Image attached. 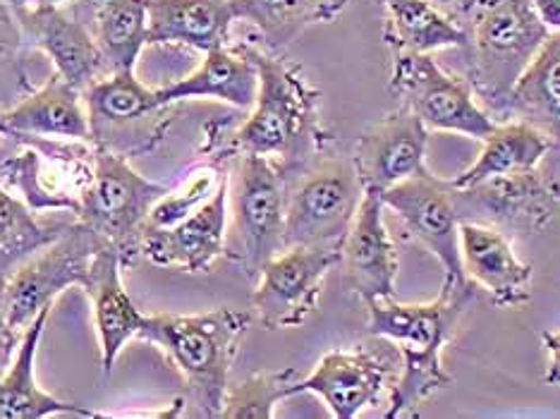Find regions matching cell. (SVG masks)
Masks as SVG:
<instances>
[{"mask_svg":"<svg viewBox=\"0 0 560 419\" xmlns=\"http://www.w3.org/2000/svg\"><path fill=\"white\" fill-rule=\"evenodd\" d=\"M225 175H219L213 171H201L199 175H195L180 193H165L154 207H151V213L147 219V225L151 228H171L175 223H180L183 219H187L189 213L197 211L203 201H207L219 185L223 183Z\"/></svg>","mask_w":560,"mask_h":419,"instance_id":"obj_32","label":"cell"},{"mask_svg":"<svg viewBox=\"0 0 560 419\" xmlns=\"http://www.w3.org/2000/svg\"><path fill=\"white\" fill-rule=\"evenodd\" d=\"M122 249L113 243H104L89 264L84 290L92 300L94 326L101 346V364L104 374H110L120 352L132 338H139L144 314L137 310L130 293L122 286Z\"/></svg>","mask_w":560,"mask_h":419,"instance_id":"obj_19","label":"cell"},{"mask_svg":"<svg viewBox=\"0 0 560 419\" xmlns=\"http://www.w3.org/2000/svg\"><path fill=\"white\" fill-rule=\"evenodd\" d=\"M472 302L475 283L469 278H443L441 293L431 302L402 304L393 298L366 304L369 334L390 340L402 360V370L388 396L386 419L415 415L419 405L451 386L443 350Z\"/></svg>","mask_w":560,"mask_h":419,"instance_id":"obj_1","label":"cell"},{"mask_svg":"<svg viewBox=\"0 0 560 419\" xmlns=\"http://www.w3.org/2000/svg\"><path fill=\"white\" fill-rule=\"evenodd\" d=\"M556 189H558V197H560V181L556 183Z\"/></svg>","mask_w":560,"mask_h":419,"instance_id":"obj_37","label":"cell"},{"mask_svg":"<svg viewBox=\"0 0 560 419\" xmlns=\"http://www.w3.org/2000/svg\"><path fill=\"white\" fill-rule=\"evenodd\" d=\"M147 42L189 46L201 54L231 46V0H147Z\"/></svg>","mask_w":560,"mask_h":419,"instance_id":"obj_22","label":"cell"},{"mask_svg":"<svg viewBox=\"0 0 560 419\" xmlns=\"http://www.w3.org/2000/svg\"><path fill=\"white\" fill-rule=\"evenodd\" d=\"M50 310H54V304L44 307L36 314V319L24 328L10 364L0 372V419H46L56 415L96 417V412L84 410L78 403H66L50 396L36 384V354H39Z\"/></svg>","mask_w":560,"mask_h":419,"instance_id":"obj_21","label":"cell"},{"mask_svg":"<svg viewBox=\"0 0 560 419\" xmlns=\"http://www.w3.org/2000/svg\"><path fill=\"white\" fill-rule=\"evenodd\" d=\"M84 104L92 123V139L106 137L116 127L132 125L161 110L156 106V92L139 82L135 70L110 72L94 82L84 92Z\"/></svg>","mask_w":560,"mask_h":419,"instance_id":"obj_28","label":"cell"},{"mask_svg":"<svg viewBox=\"0 0 560 419\" xmlns=\"http://www.w3.org/2000/svg\"><path fill=\"white\" fill-rule=\"evenodd\" d=\"M165 193L168 187L137 173L125 156L98 147L92 181L80 199V221L125 252L139 245L151 207Z\"/></svg>","mask_w":560,"mask_h":419,"instance_id":"obj_10","label":"cell"},{"mask_svg":"<svg viewBox=\"0 0 560 419\" xmlns=\"http://www.w3.org/2000/svg\"><path fill=\"white\" fill-rule=\"evenodd\" d=\"M558 189L539 168L495 175L469 189H455L457 213L465 221L491 225L508 237H529L551 223L558 207Z\"/></svg>","mask_w":560,"mask_h":419,"instance_id":"obj_12","label":"cell"},{"mask_svg":"<svg viewBox=\"0 0 560 419\" xmlns=\"http://www.w3.org/2000/svg\"><path fill=\"white\" fill-rule=\"evenodd\" d=\"M147 0H104L96 10L94 39L108 72L135 70L147 42Z\"/></svg>","mask_w":560,"mask_h":419,"instance_id":"obj_29","label":"cell"},{"mask_svg":"<svg viewBox=\"0 0 560 419\" xmlns=\"http://www.w3.org/2000/svg\"><path fill=\"white\" fill-rule=\"evenodd\" d=\"M544 348L549 350V366H546V384L560 386V331L541 334Z\"/></svg>","mask_w":560,"mask_h":419,"instance_id":"obj_33","label":"cell"},{"mask_svg":"<svg viewBox=\"0 0 560 419\" xmlns=\"http://www.w3.org/2000/svg\"><path fill=\"white\" fill-rule=\"evenodd\" d=\"M386 10V42L393 54H434L445 48H465L463 24L439 8L434 0H381Z\"/></svg>","mask_w":560,"mask_h":419,"instance_id":"obj_27","label":"cell"},{"mask_svg":"<svg viewBox=\"0 0 560 419\" xmlns=\"http://www.w3.org/2000/svg\"><path fill=\"white\" fill-rule=\"evenodd\" d=\"M340 264L346 283L364 304L396 298L398 249L386 228V205L376 189H364L360 209L342 240Z\"/></svg>","mask_w":560,"mask_h":419,"instance_id":"obj_15","label":"cell"},{"mask_svg":"<svg viewBox=\"0 0 560 419\" xmlns=\"http://www.w3.org/2000/svg\"><path fill=\"white\" fill-rule=\"evenodd\" d=\"M5 132L20 137H68L86 142L92 139V123L80 89L54 74L15 108L3 113Z\"/></svg>","mask_w":560,"mask_h":419,"instance_id":"obj_23","label":"cell"},{"mask_svg":"<svg viewBox=\"0 0 560 419\" xmlns=\"http://www.w3.org/2000/svg\"><path fill=\"white\" fill-rule=\"evenodd\" d=\"M137 249L144 257L187 273H207L228 249V175L203 205L171 228L144 225Z\"/></svg>","mask_w":560,"mask_h":419,"instance_id":"obj_14","label":"cell"},{"mask_svg":"<svg viewBox=\"0 0 560 419\" xmlns=\"http://www.w3.org/2000/svg\"><path fill=\"white\" fill-rule=\"evenodd\" d=\"M108 240L92 228L72 223L54 243L34 252L0 278V307L12 331L24 334L36 314L70 286H84L94 252Z\"/></svg>","mask_w":560,"mask_h":419,"instance_id":"obj_7","label":"cell"},{"mask_svg":"<svg viewBox=\"0 0 560 419\" xmlns=\"http://www.w3.org/2000/svg\"><path fill=\"white\" fill-rule=\"evenodd\" d=\"M381 199L402 221L407 233L434 254L445 278H467L460 259V213L451 181L427 171L388 187Z\"/></svg>","mask_w":560,"mask_h":419,"instance_id":"obj_13","label":"cell"},{"mask_svg":"<svg viewBox=\"0 0 560 419\" xmlns=\"http://www.w3.org/2000/svg\"><path fill=\"white\" fill-rule=\"evenodd\" d=\"M288 177L278 163L257 154H237L228 175V247L249 273L285 249ZM228 254V249H225Z\"/></svg>","mask_w":560,"mask_h":419,"instance_id":"obj_5","label":"cell"},{"mask_svg":"<svg viewBox=\"0 0 560 419\" xmlns=\"http://www.w3.org/2000/svg\"><path fill=\"white\" fill-rule=\"evenodd\" d=\"M364 185L352 159L319 156L304 166L285 201V247H342Z\"/></svg>","mask_w":560,"mask_h":419,"instance_id":"obj_6","label":"cell"},{"mask_svg":"<svg viewBox=\"0 0 560 419\" xmlns=\"http://www.w3.org/2000/svg\"><path fill=\"white\" fill-rule=\"evenodd\" d=\"M15 336L18 334L12 331L8 319H5V314H3V307H0V372L5 370V364H10L8 358L12 354V348H18L20 340Z\"/></svg>","mask_w":560,"mask_h":419,"instance_id":"obj_34","label":"cell"},{"mask_svg":"<svg viewBox=\"0 0 560 419\" xmlns=\"http://www.w3.org/2000/svg\"><path fill=\"white\" fill-rule=\"evenodd\" d=\"M551 147L549 137L525 120L511 118L501 125L495 123L493 130L483 139V147L472 166L457 173L451 185L453 189H469L495 175L539 168Z\"/></svg>","mask_w":560,"mask_h":419,"instance_id":"obj_25","label":"cell"},{"mask_svg":"<svg viewBox=\"0 0 560 419\" xmlns=\"http://www.w3.org/2000/svg\"><path fill=\"white\" fill-rule=\"evenodd\" d=\"M3 135H8V132H5V120H3V113H0V137H3Z\"/></svg>","mask_w":560,"mask_h":419,"instance_id":"obj_36","label":"cell"},{"mask_svg":"<svg viewBox=\"0 0 560 419\" xmlns=\"http://www.w3.org/2000/svg\"><path fill=\"white\" fill-rule=\"evenodd\" d=\"M259 72V92L249 118L231 139L235 154H257L298 175L322 149L316 92L298 68L271 50L242 44Z\"/></svg>","mask_w":560,"mask_h":419,"instance_id":"obj_3","label":"cell"},{"mask_svg":"<svg viewBox=\"0 0 560 419\" xmlns=\"http://www.w3.org/2000/svg\"><path fill=\"white\" fill-rule=\"evenodd\" d=\"M235 20L259 32L264 48L280 54L314 24L334 22L350 0H231Z\"/></svg>","mask_w":560,"mask_h":419,"instance_id":"obj_26","label":"cell"},{"mask_svg":"<svg viewBox=\"0 0 560 419\" xmlns=\"http://www.w3.org/2000/svg\"><path fill=\"white\" fill-rule=\"evenodd\" d=\"M18 22L27 42L54 60L56 74L82 94L110 74L94 34H89L80 20L70 18L62 5L18 8Z\"/></svg>","mask_w":560,"mask_h":419,"instance_id":"obj_17","label":"cell"},{"mask_svg":"<svg viewBox=\"0 0 560 419\" xmlns=\"http://www.w3.org/2000/svg\"><path fill=\"white\" fill-rule=\"evenodd\" d=\"M429 130L415 113L400 106L374 123L354 147L352 163L364 189L386 193L407 177L427 173Z\"/></svg>","mask_w":560,"mask_h":419,"instance_id":"obj_16","label":"cell"},{"mask_svg":"<svg viewBox=\"0 0 560 419\" xmlns=\"http://www.w3.org/2000/svg\"><path fill=\"white\" fill-rule=\"evenodd\" d=\"M505 118L529 123L560 147V32L549 34L520 74L508 96Z\"/></svg>","mask_w":560,"mask_h":419,"instance_id":"obj_24","label":"cell"},{"mask_svg":"<svg viewBox=\"0 0 560 419\" xmlns=\"http://www.w3.org/2000/svg\"><path fill=\"white\" fill-rule=\"evenodd\" d=\"M252 312L219 307L201 314H144L139 338L156 346L185 381V410L221 417L240 342Z\"/></svg>","mask_w":560,"mask_h":419,"instance_id":"obj_2","label":"cell"},{"mask_svg":"<svg viewBox=\"0 0 560 419\" xmlns=\"http://www.w3.org/2000/svg\"><path fill=\"white\" fill-rule=\"evenodd\" d=\"M460 259L465 276L487 290L495 307L517 310L532 300L534 269L517 257L505 233L477 221H460Z\"/></svg>","mask_w":560,"mask_h":419,"instance_id":"obj_18","label":"cell"},{"mask_svg":"<svg viewBox=\"0 0 560 419\" xmlns=\"http://www.w3.org/2000/svg\"><path fill=\"white\" fill-rule=\"evenodd\" d=\"M259 92V72L245 46L209 50L195 72L168 86L156 89V106L168 108L180 101L215 98L235 108H252Z\"/></svg>","mask_w":560,"mask_h":419,"instance_id":"obj_20","label":"cell"},{"mask_svg":"<svg viewBox=\"0 0 560 419\" xmlns=\"http://www.w3.org/2000/svg\"><path fill=\"white\" fill-rule=\"evenodd\" d=\"M70 225H42L32 211L0 187V278L34 252L54 243Z\"/></svg>","mask_w":560,"mask_h":419,"instance_id":"obj_30","label":"cell"},{"mask_svg":"<svg viewBox=\"0 0 560 419\" xmlns=\"http://www.w3.org/2000/svg\"><path fill=\"white\" fill-rule=\"evenodd\" d=\"M374 342L326 352L314 372L298 379L292 396L314 393L336 419H354L381 398L390 396L402 370L398 348L390 340L374 336Z\"/></svg>","mask_w":560,"mask_h":419,"instance_id":"obj_9","label":"cell"},{"mask_svg":"<svg viewBox=\"0 0 560 419\" xmlns=\"http://www.w3.org/2000/svg\"><path fill=\"white\" fill-rule=\"evenodd\" d=\"M298 384V372H257L228 386L223 403V419H273L276 405L285 398H292V386Z\"/></svg>","mask_w":560,"mask_h":419,"instance_id":"obj_31","label":"cell"},{"mask_svg":"<svg viewBox=\"0 0 560 419\" xmlns=\"http://www.w3.org/2000/svg\"><path fill=\"white\" fill-rule=\"evenodd\" d=\"M338 264V247L295 245L280 249L257 273L252 316L269 331L302 326L319 307L326 276Z\"/></svg>","mask_w":560,"mask_h":419,"instance_id":"obj_11","label":"cell"},{"mask_svg":"<svg viewBox=\"0 0 560 419\" xmlns=\"http://www.w3.org/2000/svg\"><path fill=\"white\" fill-rule=\"evenodd\" d=\"M10 5L15 8H42V5H62L68 0H8Z\"/></svg>","mask_w":560,"mask_h":419,"instance_id":"obj_35","label":"cell"},{"mask_svg":"<svg viewBox=\"0 0 560 419\" xmlns=\"http://www.w3.org/2000/svg\"><path fill=\"white\" fill-rule=\"evenodd\" d=\"M388 86L427 130L465 135L483 142L495 127L491 113L479 106L469 82L443 70L431 54L396 50Z\"/></svg>","mask_w":560,"mask_h":419,"instance_id":"obj_8","label":"cell"},{"mask_svg":"<svg viewBox=\"0 0 560 419\" xmlns=\"http://www.w3.org/2000/svg\"><path fill=\"white\" fill-rule=\"evenodd\" d=\"M467 82L493 113H503L520 74L549 39L532 0H472L465 15Z\"/></svg>","mask_w":560,"mask_h":419,"instance_id":"obj_4","label":"cell"}]
</instances>
